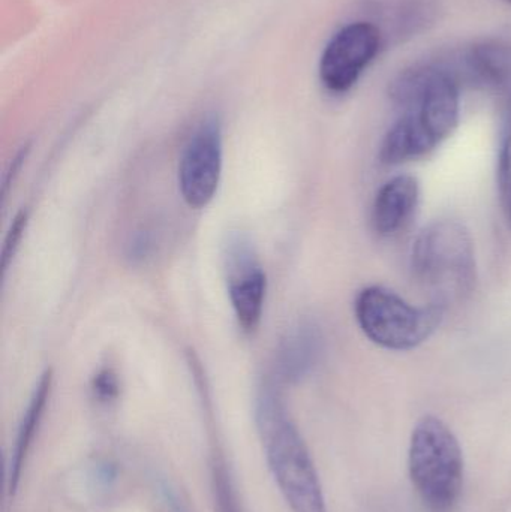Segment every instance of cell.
Here are the masks:
<instances>
[{
    "instance_id": "14",
    "label": "cell",
    "mask_w": 511,
    "mask_h": 512,
    "mask_svg": "<svg viewBox=\"0 0 511 512\" xmlns=\"http://www.w3.org/2000/svg\"><path fill=\"white\" fill-rule=\"evenodd\" d=\"M210 471H212V489L216 511L243 512L233 478H231L230 469H228L227 462L219 451L213 453Z\"/></svg>"
},
{
    "instance_id": "13",
    "label": "cell",
    "mask_w": 511,
    "mask_h": 512,
    "mask_svg": "<svg viewBox=\"0 0 511 512\" xmlns=\"http://www.w3.org/2000/svg\"><path fill=\"white\" fill-rule=\"evenodd\" d=\"M50 391L51 373L45 372L42 378L39 379L35 393H33L29 406H27L23 418H21L14 448L11 451L8 472V489L11 496L17 492L18 484H20L21 472H23L24 463H26L27 456H29L39 424H41L42 415H44L45 406H47L48 397H50Z\"/></svg>"
},
{
    "instance_id": "7",
    "label": "cell",
    "mask_w": 511,
    "mask_h": 512,
    "mask_svg": "<svg viewBox=\"0 0 511 512\" xmlns=\"http://www.w3.org/2000/svg\"><path fill=\"white\" fill-rule=\"evenodd\" d=\"M222 159L221 126L215 119L206 120L189 138L179 164L180 194L192 209H203L215 197Z\"/></svg>"
},
{
    "instance_id": "6",
    "label": "cell",
    "mask_w": 511,
    "mask_h": 512,
    "mask_svg": "<svg viewBox=\"0 0 511 512\" xmlns=\"http://www.w3.org/2000/svg\"><path fill=\"white\" fill-rule=\"evenodd\" d=\"M384 48L380 30L366 20L351 21L327 42L320 59V80L329 92L353 89Z\"/></svg>"
},
{
    "instance_id": "16",
    "label": "cell",
    "mask_w": 511,
    "mask_h": 512,
    "mask_svg": "<svg viewBox=\"0 0 511 512\" xmlns=\"http://www.w3.org/2000/svg\"><path fill=\"white\" fill-rule=\"evenodd\" d=\"M27 225V213L20 212L15 216L14 222L9 228L8 234H6L5 245L2 249V268L3 271L8 268L9 262L14 258L15 252H17L18 246H20L21 237H23L24 230Z\"/></svg>"
},
{
    "instance_id": "3",
    "label": "cell",
    "mask_w": 511,
    "mask_h": 512,
    "mask_svg": "<svg viewBox=\"0 0 511 512\" xmlns=\"http://www.w3.org/2000/svg\"><path fill=\"white\" fill-rule=\"evenodd\" d=\"M416 279L446 307L473 291L476 254L470 231L461 222L435 221L423 228L411 252Z\"/></svg>"
},
{
    "instance_id": "9",
    "label": "cell",
    "mask_w": 511,
    "mask_h": 512,
    "mask_svg": "<svg viewBox=\"0 0 511 512\" xmlns=\"http://www.w3.org/2000/svg\"><path fill=\"white\" fill-rule=\"evenodd\" d=\"M459 86L467 83L500 95L511 108V41L491 38L446 54Z\"/></svg>"
},
{
    "instance_id": "11",
    "label": "cell",
    "mask_w": 511,
    "mask_h": 512,
    "mask_svg": "<svg viewBox=\"0 0 511 512\" xmlns=\"http://www.w3.org/2000/svg\"><path fill=\"white\" fill-rule=\"evenodd\" d=\"M419 180L399 174L378 191L372 209V224L380 236L392 237L404 230L419 206Z\"/></svg>"
},
{
    "instance_id": "8",
    "label": "cell",
    "mask_w": 511,
    "mask_h": 512,
    "mask_svg": "<svg viewBox=\"0 0 511 512\" xmlns=\"http://www.w3.org/2000/svg\"><path fill=\"white\" fill-rule=\"evenodd\" d=\"M228 295L237 322L243 330L254 331L263 315L266 300V273L248 237L231 234L224 246Z\"/></svg>"
},
{
    "instance_id": "1",
    "label": "cell",
    "mask_w": 511,
    "mask_h": 512,
    "mask_svg": "<svg viewBox=\"0 0 511 512\" xmlns=\"http://www.w3.org/2000/svg\"><path fill=\"white\" fill-rule=\"evenodd\" d=\"M459 87L444 56L404 69L390 84L399 116L381 143L380 161L386 165L414 161L446 141L461 116Z\"/></svg>"
},
{
    "instance_id": "19",
    "label": "cell",
    "mask_w": 511,
    "mask_h": 512,
    "mask_svg": "<svg viewBox=\"0 0 511 512\" xmlns=\"http://www.w3.org/2000/svg\"><path fill=\"white\" fill-rule=\"evenodd\" d=\"M509 219H510V221H511V218H509Z\"/></svg>"
},
{
    "instance_id": "5",
    "label": "cell",
    "mask_w": 511,
    "mask_h": 512,
    "mask_svg": "<svg viewBox=\"0 0 511 512\" xmlns=\"http://www.w3.org/2000/svg\"><path fill=\"white\" fill-rule=\"evenodd\" d=\"M354 310L365 336L389 351L416 349L438 330L446 313V307L434 301L413 306L392 289L378 285L359 292Z\"/></svg>"
},
{
    "instance_id": "17",
    "label": "cell",
    "mask_w": 511,
    "mask_h": 512,
    "mask_svg": "<svg viewBox=\"0 0 511 512\" xmlns=\"http://www.w3.org/2000/svg\"><path fill=\"white\" fill-rule=\"evenodd\" d=\"M95 387L101 397L114 396L117 391L116 379L108 372L102 373V375H99L98 379H96Z\"/></svg>"
},
{
    "instance_id": "15",
    "label": "cell",
    "mask_w": 511,
    "mask_h": 512,
    "mask_svg": "<svg viewBox=\"0 0 511 512\" xmlns=\"http://www.w3.org/2000/svg\"><path fill=\"white\" fill-rule=\"evenodd\" d=\"M498 189H500L501 204L507 216L511 218V108L507 114L500 159H498Z\"/></svg>"
},
{
    "instance_id": "4",
    "label": "cell",
    "mask_w": 511,
    "mask_h": 512,
    "mask_svg": "<svg viewBox=\"0 0 511 512\" xmlns=\"http://www.w3.org/2000/svg\"><path fill=\"white\" fill-rule=\"evenodd\" d=\"M408 469L429 510H455L464 487V456L455 433L440 418L428 415L414 427Z\"/></svg>"
},
{
    "instance_id": "12",
    "label": "cell",
    "mask_w": 511,
    "mask_h": 512,
    "mask_svg": "<svg viewBox=\"0 0 511 512\" xmlns=\"http://www.w3.org/2000/svg\"><path fill=\"white\" fill-rule=\"evenodd\" d=\"M323 337L314 324L303 322L282 340L276 354V373L284 382H299L305 378L321 355Z\"/></svg>"
},
{
    "instance_id": "10",
    "label": "cell",
    "mask_w": 511,
    "mask_h": 512,
    "mask_svg": "<svg viewBox=\"0 0 511 512\" xmlns=\"http://www.w3.org/2000/svg\"><path fill=\"white\" fill-rule=\"evenodd\" d=\"M366 18L380 30L384 47L410 41L431 29L440 17V0H365Z\"/></svg>"
},
{
    "instance_id": "2",
    "label": "cell",
    "mask_w": 511,
    "mask_h": 512,
    "mask_svg": "<svg viewBox=\"0 0 511 512\" xmlns=\"http://www.w3.org/2000/svg\"><path fill=\"white\" fill-rule=\"evenodd\" d=\"M270 472L293 512H327L317 469L278 390L266 385L255 408Z\"/></svg>"
},
{
    "instance_id": "18",
    "label": "cell",
    "mask_w": 511,
    "mask_h": 512,
    "mask_svg": "<svg viewBox=\"0 0 511 512\" xmlns=\"http://www.w3.org/2000/svg\"><path fill=\"white\" fill-rule=\"evenodd\" d=\"M504 3H507V5L511 6V0H503Z\"/></svg>"
}]
</instances>
